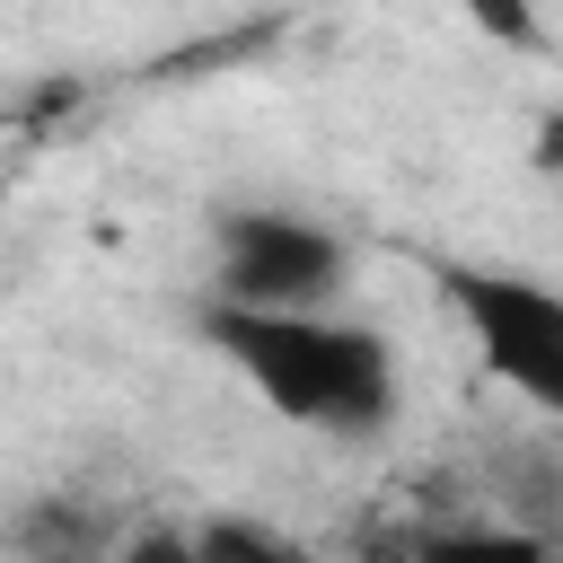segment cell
<instances>
[{"label": "cell", "instance_id": "5", "mask_svg": "<svg viewBox=\"0 0 563 563\" xmlns=\"http://www.w3.org/2000/svg\"><path fill=\"white\" fill-rule=\"evenodd\" d=\"M413 563H563V545L537 528H431L413 537Z\"/></svg>", "mask_w": 563, "mask_h": 563}, {"label": "cell", "instance_id": "7", "mask_svg": "<svg viewBox=\"0 0 563 563\" xmlns=\"http://www.w3.org/2000/svg\"><path fill=\"white\" fill-rule=\"evenodd\" d=\"M114 563H211V545L194 528H132L114 545Z\"/></svg>", "mask_w": 563, "mask_h": 563}, {"label": "cell", "instance_id": "4", "mask_svg": "<svg viewBox=\"0 0 563 563\" xmlns=\"http://www.w3.org/2000/svg\"><path fill=\"white\" fill-rule=\"evenodd\" d=\"M18 545H26V563H114V528L106 519H88V510H70V501H35L26 519H18Z\"/></svg>", "mask_w": 563, "mask_h": 563}, {"label": "cell", "instance_id": "6", "mask_svg": "<svg viewBox=\"0 0 563 563\" xmlns=\"http://www.w3.org/2000/svg\"><path fill=\"white\" fill-rule=\"evenodd\" d=\"M194 537L211 545V563H317L299 537H282V528H264V519H202Z\"/></svg>", "mask_w": 563, "mask_h": 563}, {"label": "cell", "instance_id": "2", "mask_svg": "<svg viewBox=\"0 0 563 563\" xmlns=\"http://www.w3.org/2000/svg\"><path fill=\"white\" fill-rule=\"evenodd\" d=\"M440 290H449L475 361L563 431V290L501 273V264H440Z\"/></svg>", "mask_w": 563, "mask_h": 563}, {"label": "cell", "instance_id": "1", "mask_svg": "<svg viewBox=\"0 0 563 563\" xmlns=\"http://www.w3.org/2000/svg\"><path fill=\"white\" fill-rule=\"evenodd\" d=\"M202 343L264 396V413L317 431V440H378L405 405L396 343L361 317H246L202 299Z\"/></svg>", "mask_w": 563, "mask_h": 563}, {"label": "cell", "instance_id": "3", "mask_svg": "<svg viewBox=\"0 0 563 563\" xmlns=\"http://www.w3.org/2000/svg\"><path fill=\"white\" fill-rule=\"evenodd\" d=\"M343 290V238L299 211H220L211 220V308L317 317Z\"/></svg>", "mask_w": 563, "mask_h": 563}]
</instances>
